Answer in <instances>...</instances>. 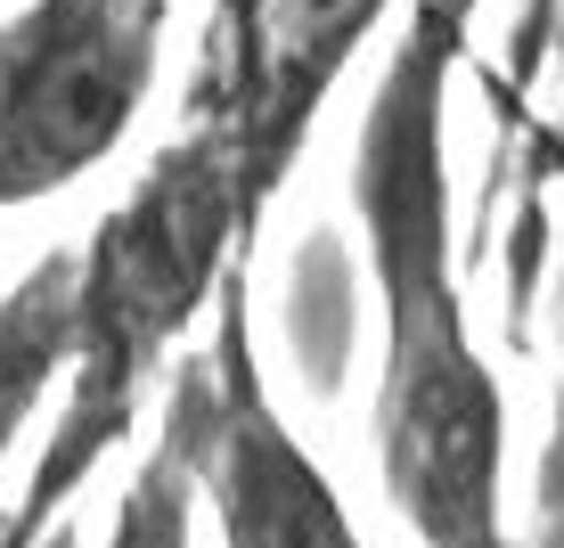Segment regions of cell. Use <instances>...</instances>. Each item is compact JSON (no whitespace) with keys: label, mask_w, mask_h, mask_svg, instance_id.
<instances>
[{"label":"cell","mask_w":564,"mask_h":548,"mask_svg":"<svg viewBox=\"0 0 564 548\" xmlns=\"http://www.w3.org/2000/svg\"><path fill=\"white\" fill-rule=\"evenodd\" d=\"M254 17L262 0H213V25H205V90H221V99H238L246 90V66H254Z\"/></svg>","instance_id":"52a82bcc"},{"label":"cell","mask_w":564,"mask_h":548,"mask_svg":"<svg viewBox=\"0 0 564 548\" xmlns=\"http://www.w3.org/2000/svg\"><path fill=\"white\" fill-rule=\"evenodd\" d=\"M181 0H17L0 17V222L50 205L131 140Z\"/></svg>","instance_id":"7a4b0ae2"},{"label":"cell","mask_w":564,"mask_h":548,"mask_svg":"<svg viewBox=\"0 0 564 548\" xmlns=\"http://www.w3.org/2000/svg\"><path fill=\"white\" fill-rule=\"evenodd\" d=\"M549 155L564 164V107H556V123H549ZM549 499H564V401H556V434H549Z\"/></svg>","instance_id":"ba28073f"},{"label":"cell","mask_w":564,"mask_h":548,"mask_svg":"<svg viewBox=\"0 0 564 548\" xmlns=\"http://www.w3.org/2000/svg\"><path fill=\"white\" fill-rule=\"evenodd\" d=\"M482 0H410L352 131V222L377 287V492L417 548H523L508 516V385L458 287L451 90Z\"/></svg>","instance_id":"6da1fadb"},{"label":"cell","mask_w":564,"mask_h":548,"mask_svg":"<svg viewBox=\"0 0 564 548\" xmlns=\"http://www.w3.org/2000/svg\"><path fill=\"white\" fill-rule=\"evenodd\" d=\"M99 548H197V394H188V361H172L155 434L131 466L123 499H115Z\"/></svg>","instance_id":"8992f818"},{"label":"cell","mask_w":564,"mask_h":548,"mask_svg":"<svg viewBox=\"0 0 564 548\" xmlns=\"http://www.w3.org/2000/svg\"><path fill=\"white\" fill-rule=\"evenodd\" d=\"M74 344V246H50L0 287V466L50 418Z\"/></svg>","instance_id":"5b68a950"},{"label":"cell","mask_w":564,"mask_h":548,"mask_svg":"<svg viewBox=\"0 0 564 548\" xmlns=\"http://www.w3.org/2000/svg\"><path fill=\"white\" fill-rule=\"evenodd\" d=\"M213 336L188 352L197 394V507H213L221 548H368L336 475L303 450L270 394L254 344V262H238L213 296Z\"/></svg>","instance_id":"3957f363"},{"label":"cell","mask_w":564,"mask_h":548,"mask_svg":"<svg viewBox=\"0 0 564 548\" xmlns=\"http://www.w3.org/2000/svg\"><path fill=\"white\" fill-rule=\"evenodd\" d=\"M401 0H262L254 17V66L229 99L238 115V229L246 254H262V222L286 197L311 131H319L336 83L360 66V50L384 33Z\"/></svg>","instance_id":"277c9868"}]
</instances>
